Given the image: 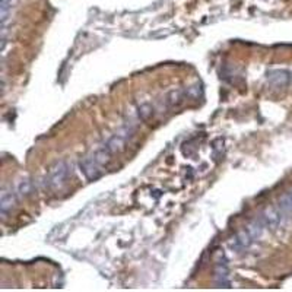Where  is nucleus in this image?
<instances>
[{
	"label": "nucleus",
	"instance_id": "obj_1",
	"mask_svg": "<svg viewBox=\"0 0 292 292\" xmlns=\"http://www.w3.org/2000/svg\"><path fill=\"white\" fill-rule=\"evenodd\" d=\"M113 155L114 153L110 150V147L104 144L102 146H99L98 149H95L94 152L88 153L85 158H82V161L79 162L81 173L89 181L97 180V178H99L102 175V173L105 170V165L110 162Z\"/></svg>",
	"mask_w": 292,
	"mask_h": 292
},
{
	"label": "nucleus",
	"instance_id": "obj_2",
	"mask_svg": "<svg viewBox=\"0 0 292 292\" xmlns=\"http://www.w3.org/2000/svg\"><path fill=\"white\" fill-rule=\"evenodd\" d=\"M262 221L264 222L266 230H275L284 222L292 218V189L285 196L279 199V202L267 209L263 215H260Z\"/></svg>",
	"mask_w": 292,
	"mask_h": 292
},
{
	"label": "nucleus",
	"instance_id": "obj_3",
	"mask_svg": "<svg viewBox=\"0 0 292 292\" xmlns=\"http://www.w3.org/2000/svg\"><path fill=\"white\" fill-rule=\"evenodd\" d=\"M70 174H72V170H70V167H69L67 162H64V161L57 162L54 167L50 168L49 174L46 175V180H44L46 189H49V190H57V189H60L63 184L67 183Z\"/></svg>",
	"mask_w": 292,
	"mask_h": 292
},
{
	"label": "nucleus",
	"instance_id": "obj_4",
	"mask_svg": "<svg viewBox=\"0 0 292 292\" xmlns=\"http://www.w3.org/2000/svg\"><path fill=\"white\" fill-rule=\"evenodd\" d=\"M15 200H16V193L12 189H4L1 192V202H0V204H1V215L3 216L7 213L9 209L13 207Z\"/></svg>",
	"mask_w": 292,
	"mask_h": 292
},
{
	"label": "nucleus",
	"instance_id": "obj_5",
	"mask_svg": "<svg viewBox=\"0 0 292 292\" xmlns=\"http://www.w3.org/2000/svg\"><path fill=\"white\" fill-rule=\"evenodd\" d=\"M31 190H32V183L31 181H28V180H25V181H22L19 186H18V193L19 195H29L31 193Z\"/></svg>",
	"mask_w": 292,
	"mask_h": 292
}]
</instances>
